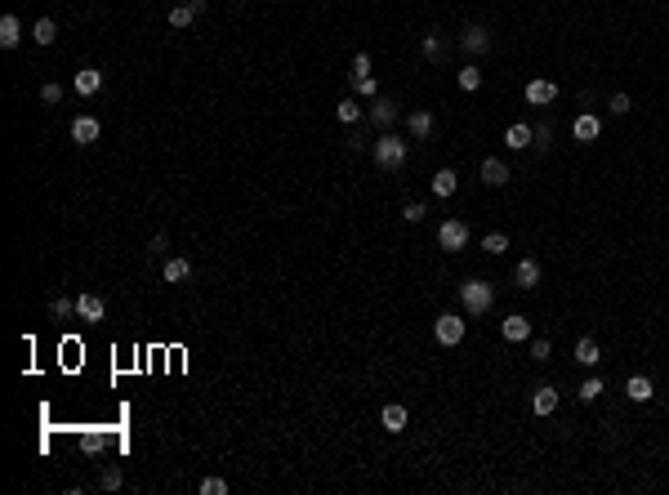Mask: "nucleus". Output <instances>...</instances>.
<instances>
[{"mask_svg": "<svg viewBox=\"0 0 669 495\" xmlns=\"http://www.w3.org/2000/svg\"><path fill=\"white\" fill-rule=\"evenodd\" d=\"M375 161L384 165V170H401V165H406V143L384 129V134L375 139Z\"/></svg>", "mask_w": 669, "mask_h": 495, "instance_id": "2", "label": "nucleus"}, {"mask_svg": "<svg viewBox=\"0 0 669 495\" xmlns=\"http://www.w3.org/2000/svg\"><path fill=\"white\" fill-rule=\"evenodd\" d=\"M393 121H397V103H393V98H375V107H371V125L389 129Z\"/></svg>", "mask_w": 669, "mask_h": 495, "instance_id": "21", "label": "nucleus"}, {"mask_svg": "<svg viewBox=\"0 0 669 495\" xmlns=\"http://www.w3.org/2000/svg\"><path fill=\"white\" fill-rule=\"evenodd\" d=\"M98 117H90V112H80V117L72 121V143H80V147H90V143H98Z\"/></svg>", "mask_w": 669, "mask_h": 495, "instance_id": "9", "label": "nucleus"}, {"mask_svg": "<svg viewBox=\"0 0 669 495\" xmlns=\"http://www.w3.org/2000/svg\"><path fill=\"white\" fill-rule=\"evenodd\" d=\"M478 174H482V183H487V188H505V183H509V165L500 161V156H487Z\"/></svg>", "mask_w": 669, "mask_h": 495, "instance_id": "12", "label": "nucleus"}, {"mask_svg": "<svg viewBox=\"0 0 669 495\" xmlns=\"http://www.w3.org/2000/svg\"><path fill=\"white\" fill-rule=\"evenodd\" d=\"M549 139H554V125H535V147H549Z\"/></svg>", "mask_w": 669, "mask_h": 495, "instance_id": "40", "label": "nucleus"}, {"mask_svg": "<svg viewBox=\"0 0 669 495\" xmlns=\"http://www.w3.org/2000/svg\"><path fill=\"white\" fill-rule=\"evenodd\" d=\"M460 304H464L468 317H482V312H491V304H495V286L482 282V277H468L460 286Z\"/></svg>", "mask_w": 669, "mask_h": 495, "instance_id": "1", "label": "nucleus"}, {"mask_svg": "<svg viewBox=\"0 0 669 495\" xmlns=\"http://www.w3.org/2000/svg\"><path fill=\"white\" fill-rule=\"evenodd\" d=\"M455 188H460V179H455V170H438L433 174V196H455Z\"/></svg>", "mask_w": 669, "mask_h": 495, "instance_id": "22", "label": "nucleus"}, {"mask_svg": "<svg viewBox=\"0 0 669 495\" xmlns=\"http://www.w3.org/2000/svg\"><path fill=\"white\" fill-rule=\"evenodd\" d=\"M406 406H397V402H389L379 410V424H384V433H406Z\"/></svg>", "mask_w": 669, "mask_h": 495, "instance_id": "16", "label": "nucleus"}, {"mask_svg": "<svg viewBox=\"0 0 669 495\" xmlns=\"http://www.w3.org/2000/svg\"><path fill=\"white\" fill-rule=\"evenodd\" d=\"M455 80H460L464 94H473V90H482V68H478V63H464V68L455 72Z\"/></svg>", "mask_w": 669, "mask_h": 495, "instance_id": "23", "label": "nucleus"}, {"mask_svg": "<svg viewBox=\"0 0 669 495\" xmlns=\"http://www.w3.org/2000/svg\"><path fill=\"white\" fill-rule=\"evenodd\" d=\"M103 312H107L103 294H80V299H76V317L80 321H103Z\"/></svg>", "mask_w": 669, "mask_h": 495, "instance_id": "15", "label": "nucleus"}, {"mask_svg": "<svg viewBox=\"0 0 669 495\" xmlns=\"http://www.w3.org/2000/svg\"><path fill=\"white\" fill-rule=\"evenodd\" d=\"M334 117H339V125H357V121H362V107H357V98H344V103L334 107Z\"/></svg>", "mask_w": 669, "mask_h": 495, "instance_id": "26", "label": "nucleus"}, {"mask_svg": "<svg viewBox=\"0 0 669 495\" xmlns=\"http://www.w3.org/2000/svg\"><path fill=\"white\" fill-rule=\"evenodd\" d=\"M460 49H464V54H473V58L478 54H491V31L482 27V23H468L460 31Z\"/></svg>", "mask_w": 669, "mask_h": 495, "instance_id": "5", "label": "nucleus"}, {"mask_svg": "<svg viewBox=\"0 0 669 495\" xmlns=\"http://www.w3.org/2000/svg\"><path fill=\"white\" fill-rule=\"evenodd\" d=\"M41 98H45V103H63V85L49 80V85H41Z\"/></svg>", "mask_w": 669, "mask_h": 495, "instance_id": "38", "label": "nucleus"}, {"mask_svg": "<svg viewBox=\"0 0 669 495\" xmlns=\"http://www.w3.org/2000/svg\"><path fill=\"white\" fill-rule=\"evenodd\" d=\"M0 45H5V49H19V45H23V23H19V14H5V18H0Z\"/></svg>", "mask_w": 669, "mask_h": 495, "instance_id": "18", "label": "nucleus"}, {"mask_svg": "<svg viewBox=\"0 0 669 495\" xmlns=\"http://www.w3.org/2000/svg\"><path fill=\"white\" fill-rule=\"evenodd\" d=\"M192 18H196V9L188 5V0H183V5H174V9H170V27H179V31H183V27H192Z\"/></svg>", "mask_w": 669, "mask_h": 495, "instance_id": "28", "label": "nucleus"}, {"mask_svg": "<svg viewBox=\"0 0 669 495\" xmlns=\"http://www.w3.org/2000/svg\"><path fill=\"white\" fill-rule=\"evenodd\" d=\"M353 76H371V54H353Z\"/></svg>", "mask_w": 669, "mask_h": 495, "instance_id": "39", "label": "nucleus"}, {"mask_svg": "<svg viewBox=\"0 0 669 495\" xmlns=\"http://www.w3.org/2000/svg\"><path fill=\"white\" fill-rule=\"evenodd\" d=\"M464 330H468V326H464V317H455V312H442L438 326H433V335H438L442 348H455V344L464 339Z\"/></svg>", "mask_w": 669, "mask_h": 495, "instance_id": "4", "label": "nucleus"}, {"mask_svg": "<svg viewBox=\"0 0 669 495\" xmlns=\"http://www.w3.org/2000/svg\"><path fill=\"white\" fill-rule=\"evenodd\" d=\"M598 357H602L598 339H589V335H584V339L576 344V361H580V366H598Z\"/></svg>", "mask_w": 669, "mask_h": 495, "instance_id": "24", "label": "nucleus"}, {"mask_svg": "<svg viewBox=\"0 0 669 495\" xmlns=\"http://www.w3.org/2000/svg\"><path fill=\"white\" fill-rule=\"evenodd\" d=\"M558 98V85L549 76H535V80H527V103L531 107H549Z\"/></svg>", "mask_w": 669, "mask_h": 495, "instance_id": "6", "label": "nucleus"}, {"mask_svg": "<svg viewBox=\"0 0 669 495\" xmlns=\"http://www.w3.org/2000/svg\"><path fill=\"white\" fill-rule=\"evenodd\" d=\"M531 410H535L540 420L554 415V410H558V388H554V384H540V388H535V398H531Z\"/></svg>", "mask_w": 669, "mask_h": 495, "instance_id": "17", "label": "nucleus"}, {"mask_svg": "<svg viewBox=\"0 0 669 495\" xmlns=\"http://www.w3.org/2000/svg\"><path fill=\"white\" fill-rule=\"evenodd\" d=\"M629 107H633V98L621 90V94H611V103H607V112L611 117H629Z\"/></svg>", "mask_w": 669, "mask_h": 495, "instance_id": "31", "label": "nucleus"}, {"mask_svg": "<svg viewBox=\"0 0 669 495\" xmlns=\"http://www.w3.org/2000/svg\"><path fill=\"white\" fill-rule=\"evenodd\" d=\"M72 90H76L80 98H94L98 90H103V72H98V68H80L76 80H72Z\"/></svg>", "mask_w": 669, "mask_h": 495, "instance_id": "11", "label": "nucleus"}, {"mask_svg": "<svg viewBox=\"0 0 669 495\" xmlns=\"http://www.w3.org/2000/svg\"><path fill=\"white\" fill-rule=\"evenodd\" d=\"M424 214H428V210H424L420 201H411L406 210H401V219H406V223H420V219H424Z\"/></svg>", "mask_w": 669, "mask_h": 495, "instance_id": "37", "label": "nucleus"}, {"mask_svg": "<svg viewBox=\"0 0 669 495\" xmlns=\"http://www.w3.org/2000/svg\"><path fill=\"white\" fill-rule=\"evenodd\" d=\"M554 357V344L549 339H531V361H549Z\"/></svg>", "mask_w": 669, "mask_h": 495, "instance_id": "34", "label": "nucleus"}, {"mask_svg": "<svg viewBox=\"0 0 669 495\" xmlns=\"http://www.w3.org/2000/svg\"><path fill=\"white\" fill-rule=\"evenodd\" d=\"M576 398H580V402H598V398H602V379H584Z\"/></svg>", "mask_w": 669, "mask_h": 495, "instance_id": "32", "label": "nucleus"}, {"mask_svg": "<svg viewBox=\"0 0 669 495\" xmlns=\"http://www.w3.org/2000/svg\"><path fill=\"white\" fill-rule=\"evenodd\" d=\"M602 134V121H598V112H580V117L571 121V139L576 143H594Z\"/></svg>", "mask_w": 669, "mask_h": 495, "instance_id": "7", "label": "nucleus"}, {"mask_svg": "<svg viewBox=\"0 0 669 495\" xmlns=\"http://www.w3.org/2000/svg\"><path fill=\"white\" fill-rule=\"evenodd\" d=\"M201 495H228L223 477H201Z\"/></svg>", "mask_w": 669, "mask_h": 495, "instance_id": "35", "label": "nucleus"}, {"mask_svg": "<svg viewBox=\"0 0 669 495\" xmlns=\"http://www.w3.org/2000/svg\"><path fill=\"white\" fill-rule=\"evenodd\" d=\"M482 250H487V255H505L509 250V237L505 233H487V237H482Z\"/></svg>", "mask_w": 669, "mask_h": 495, "instance_id": "30", "label": "nucleus"}, {"mask_svg": "<svg viewBox=\"0 0 669 495\" xmlns=\"http://www.w3.org/2000/svg\"><path fill=\"white\" fill-rule=\"evenodd\" d=\"M505 147H513V152H527V147H535V129L527 121H517L505 129Z\"/></svg>", "mask_w": 669, "mask_h": 495, "instance_id": "13", "label": "nucleus"}, {"mask_svg": "<svg viewBox=\"0 0 669 495\" xmlns=\"http://www.w3.org/2000/svg\"><path fill=\"white\" fill-rule=\"evenodd\" d=\"M161 277H165V282H188V277H192V263L183 259V255H170V259L161 263Z\"/></svg>", "mask_w": 669, "mask_h": 495, "instance_id": "20", "label": "nucleus"}, {"mask_svg": "<svg viewBox=\"0 0 669 495\" xmlns=\"http://www.w3.org/2000/svg\"><path fill=\"white\" fill-rule=\"evenodd\" d=\"M438 245L446 255H460L464 245H468V223L464 219H446V223H438Z\"/></svg>", "mask_w": 669, "mask_h": 495, "instance_id": "3", "label": "nucleus"}, {"mask_svg": "<svg viewBox=\"0 0 669 495\" xmlns=\"http://www.w3.org/2000/svg\"><path fill=\"white\" fill-rule=\"evenodd\" d=\"M31 41H36V45H54V41H58V23H54V18H36V27H31Z\"/></svg>", "mask_w": 669, "mask_h": 495, "instance_id": "25", "label": "nucleus"}, {"mask_svg": "<svg viewBox=\"0 0 669 495\" xmlns=\"http://www.w3.org/2000/svg\"><path fill=\"white\" fill-rule=\"evenodd\" d=\"M49 312H54V317L63 321V317H72V312H76V304L67 299V294H58V299H49Z\"/></svg>", "mask_w": 669, "mask_h": 495, "instance_id": "33", "label": "nucleus"}, {"mask_svg": "<svg viewBox=\"0 0 669 495\" xmlns=\"http://www.w3.org/2000/svg\"><path fill=\"white\" fill-rule=\"evenodd\" d=\"M540 277H544V268H540V259H531V255H527V259L513 268V282H517V290H535V286H540Z\"/></svg>", "mask_w": 669, "mask_h": 495, "instance_id": "8", "label": "nucleus"}, {"mask_svg": "<svg viewBox=\"0 0 669 495\" xmlns=\"http://www.w3.org/2000/svg\"><path fill=\"white\" fill-rule=\"evenodd\" d=\"M103 447H107V433H94V428L80 433V451H85V455H98Z\"/></svg>", "mask_w": 669, "mask_h": 495, "instance_id": "27", "label": "nucleus"}, {"mask_svg": "<svg viewBox=\"0 0 669 495\" xmlns=\"http://www.w3.org/2000/svg\"><path fill=\"white\" fill-rule=\"evenodd\" d=\"M424 58L428 63H442V31H428V36H424Z\"/></svg>", "mask_w": 669, "mask_h": 495, "instance_id": "29", "label": "nucleus"}, {"mask_svg": "<svg viewBox=\"0 0 669 495\" xmlns=\"http://www.w3.org/2000/svg\"><path fill=\"white\" fill-rule=\"evenodd\" d=\"M625 393H629V402H651V398H656V384H651L647 375H629L625 379Z\"/></svg>", "mask_w": 669, "mask_h": 495, "instance_id": "19", "label": "nucleus"}, {"mask_svg": "<svg viewBox=\"0 0 669 495\" xmlns=\"http://www.w3.org/2000/svg\"><path fill=\"white\" fill-rule=\"evenodd\" d=\"M116 486H121V469H107L103 473V491H116Z\"/></svg>", "mask_w": 669, "mask_h": 495, "instance_id": "41", "label": "nucleus"}, {"mask_svg": "<svg viewBox=\"0 0 669 495\" xmlns=\"http://www.w3.org/2000/svg\"><path fill=\"white\" fill-rule=\"evenodd\" d=\"M353 90H357L362 98H375V90H379V85H375V76H353Z\"/></svg>", "mask_w": 669, "mask_h": 495, "instance_id": "36", "label": "nucleus"}, {"mask_svg": "<svg viewBox=\"0 0 669 495\" xmlns=\"http://www.w3.org/2000/svg\"><path fill=\"white\" fill-rule=\"evenodd\" d=\"M406 129H411L415 139H433V129H438V117H433L428 107H420V112H411V117H406Z\"/></svg>", "mask_w": 669, "mask_h": 495, "instance_id": "14", "label": "nucleus"}, {"mask_svg": "<svg viewBox=\"0 0 669 495\" xmlns=\"http://www.w3.org/2000/svg\"><path fill=\"white\" fill-rule=\"evenodd\" d=\"M500 335H505L509 344H527V339H531V321L522 317V312H509L505 326H500Z\"/></svg>", "mask_w": 669, "mask_h": 495, "instance_id": "10", "label": "nucleus"}]
</instances>
